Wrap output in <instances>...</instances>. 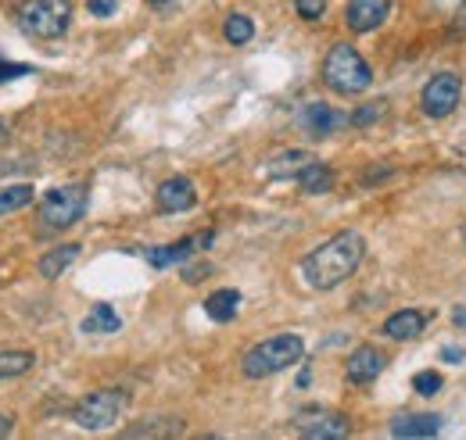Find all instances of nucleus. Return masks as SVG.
<instances>
[{
  "mask_svg": "<svg viewBox=\"0 0 466 440\" xmlns=\"http://www.w3.org/2000/svg\"><path fill=\"white\" fill-rule=\"evenodd\" d=\"M362 258H366V236L345 229L327 244H319L316 251H309V258L301 262V275L312 290H334L362 265Z\"/></svg>",
  "mask_w": 466,
  "mask_h": 440,
  "instance_id": "obj_1",
  "label": "nucleus"
},
{
  "mask_svg": "<svg viewBox=\"0 0 466 440\" xmlns=\"http://www.w3.org/2000/svg\"><path fill=\"white\" fill-rule=\"evenodd\" d=\"M305 355V340L298 333H277L262 344H255L244 358H240V373L248 380H266V376H277L284 369H291L301 362Z\"/></svg>",
  "mask_w": 466,
  "mask_h": 440,
  "instance_id": "obj_2",
  "label": "nucleus"
},
{
  "mask_svg": "<svg viewBox=\"0 0 466 440\" xmlns=\"http://www.w3.org/2000/svg\"><path fill=\"white\" fill-rule=\"evenodd\" d=\"M323 83L341 97H359L370 90L373 68L351 44H334L323 57Z\"/></svg>",
  "mask_w": 466,
  "mask_h": 440,
  "instance_id": "obj_3",
  "label": "nucleus"
},
{
  "mask_svg": "<svg viewBox=\"0 0 466 440\" xmlns=\"http://www.w3.org/2000/svg\"><path fill=\"white\" fill-rule=\"evenodd\" d=\"M83 215H86V186L72 183V186H55L44 194L36 222L44 225V233H61V229H72Z\"/></svg>",
  "mask_w": 466,
  "mask_h": 440,
  "instance_id": "obj_4",
  "label": "nucleus"
},
{
  "mask_svg": "<svg viewBox=\"0 0 466 440\" xmlns=\"http://www.w3.org/2000/svg\"><path fill=\"white\" fill-rule=\"evenodd\" d=\"M72 25V0H29L22 7V29L40 40H58Z\"/></svg>",
  "mask_w": 466,
  "mask_h": 440,
  "instance_id": "obj_5",
  "label": "nucleus"
},
{
  "mask_svg": "<svg viewBox=\"0 0 466 440\" xmlns=\"http://www.w3.org/2000/svg\"><path fill=\"white\" fill-rule=\"evenodd\" d=\"M122 408H126V394H122V390H94V394H86V397L72 408V423H76L79 430L97 434V430L116 426Z\"/></svg>",
  "mask_w": 466,
  "mask_h": 440,
  "instance_id": "obj_6",
  "label": "nucleus"
},
{
  "mask_svg": "<svg viewBox=\"0 0 466 440\" xmlns=\"http://www.w3.org/2000/svg\"><path fill=\"white\" fill-rule=\"evenodd\" d=\"M460 101H463V79L456 72H438L420 94V111L427 118H449L460 108Z\"/></svg>",
  "mask_w": 466,
  "mask_h": 440,
  "instance_id": "obj_7",
  "label": "nucleus"
},
{
  "mask_svg": "<svg viewBox=\"0 0 466 440\" xmlns=\"http://www.w3.org/2000/svg\"><path fill=\"white\" fill-rule=\"evenodd\" d=\"M212 240H216V233L205 229V233H198V236H183V240L166 244V247H151V251H144V258H147V265H155V269H169V265H179V262L194 258L201 247H212Z\"/></svg>",
  "mask_w": 466,
  "mask_h": 440,
  "instance_id": "obj_8",
  "label": "nucleus"
},
{
  "mask_svg": "<svg viewBox=\"0 0 466 440\" xmlns=\"http://www.w3.org/2000/svg\"><path fill=\"white\" fill-rule=\"evenodd\" d=\"M384 365H388V355H384L380 347H373V344H359V347L349 355V362H345V376H349V384L366 386L384 373Z\"/></svg>",
  "mask_w": 466,
  "mask_h": 440,
  "instance_id": "obj_9",
  "label": "nucleus"
},
{
  "mask_svg": "<svg viewBox=\"0 0 466 440\" xmlns=\"http://www.w3.org/2000/svg\"><path fill=\"white\" fill-rule=\"evenodd\" d=\"M294 430L309 440H338L349 437V419L341 412H309V415H298L294 419Z\"/></svg>",
  "mask_w": 466,
  "mask_h": 440,
  "instance_id": "obj_10",
  "label": "nucleus"
},
{
  "mask_svg": "<svg viewBox=\"0 0 466 440\" xmlns=\"http://www.w3.org/2000/svg\"><path fill=\"white\" fill-rule=\"evenodd\" d=\"M388 15H391V0H349V7H345V25H349L351 33L366 36V33L380 29V25L388 22Z\"/></svg>",
  "mask_w": 466,
  "mask_h": 440,
  "instance_id": "obj_11",
  "label": "nucleus"
},
{
  "mask_svg": "<svg viewBox=\"0 0 466 440\" xmlns=\"http://www.w3.org/2000/svg\"><path fill=\"white\" fill-rule=\"evenodd\" d=\"M298 125L312 140H327L330 133H338L345 125V115L338 108H330V105H323V101H312V105H305V108L298 111Z\"/></svg>",
  "mask_w": 466,
  "mask_h": 440,
  "instance_id": "obj_12",
  "label": "nucleus"
},
{
  "mask_svg": "<svg viewBox=\"0 0 466 440\" xmlns=\"http://www.w3.org/2000/svg\"><path fill=\"white\" fill-rule=\"evenodd\" d=\"M155 201H158V212L179 215V212H190V208L198 205V190H194V183H190L187 175H173V179H166V183L158 186Z\"/></svg>",
  "mask_w": 466,
  "mask_h": 440,
  "instance_id": "obj_13",
  "label": "nucleus"
},
{
  "mask_svg": "<svg viewBox=\"0 0 466 440\" xmlns=\"http://www.w3.org/2000/svg\"><path fill=\"white\" fill-rule=\"evenodd\" d=\"M431 312H420V308H399L395 315H388L384 319V336H391V340H416V336H423V330L431 326Z\"/></svg>",
  "mask_w": 466,
  "mask_h": 440,
  "instance_id": "obj_14",
  "label": "nucleus"
},
{
  "mask_svg": "<svg viewBox=\"0 0 466 440\" xmlns=\"http://www.w3.org/2000/svg\"><path fill=\"white\" fill-rule=\"evenodd\" d=\"M441 415H399L391 419V437H438Z\"/></svg>",
  "mask_w": 466,
  "mask_h": 440,
  "instance_id": "obj_15",
  "label": "nucleus"
},
{
  "mask_svg": "<svg viewBox=\"0 0 466 440\" xmlns=\"http://www.w3.org/2000/svg\"><path fill=\"white\" fill-rule=\"evenodd\" d=\"M312 162V155L309 151H298V147H291V151H280V155H273L269 162H266V175L269 179H298V172Z\"/></svg>",
  "mask_w": 466,
  "mask_h": 440,
  "instance_id": "obj_16",
  "label": "nucleus"
},
{
  "mask_svg": "<svg viewBox=\"0 0 466 440\" xmlns=\"http://www.w3.org/2000/svg\"><path fill=\"white\" fill-rule=\"evenodd\" d=\"M237 308H240V294L233 286H223V290L208 294V301H205V312H208L212 323H230L233 315H237Z\"/></svg>",
  "mask_w": 466,
  "mask_h": 440,
  "instance_id": "obj_17",
  "label": "nucleus"
},
{
  "mask_svg": "<svg viewBox=\"0 0 466 440\" xmlns=\"http://www.w3.org/2000/svg\"><path fill=\"white\" fill-rule=\"evenodd\" d=\"M298 186H301L305 194H312V197H316V194H327V190L334 186V172L323 165L319 158H312L309 165L298 172Z\"/></svg>",
  "mask_w": 466,
  "mask_h": 440,
  "instance_id": "obj_18",
  "label": "nucleus"
},
{
  "mask_svg": "<svg viewBox=\"0 0 466 440\" xmlns=\"http://www.w3.org/2000/svg\"><path fill=\"white\" fill-rule=\"evenodd\" d=\"M79 251H83L79 244H61L55 251H47V255L40 258V275H44V279H58V275L79 258Z\"/></svg>",
  "mask_w": 466,
  "mask_h": 440,
  "instance_id": "obj_19",
  "label": "nucleus"
},
{
  "mask_svg": "<svg viewBox=\"0 0 466 440\" xmlns=\"http://www.w3.org/2000/svg\"><path fill=\"white\" fill-rule=\"evenodd\" d=\"M33 186L29 183H15V186H0V215H11V212H22L33 205Z\"/></svg>",
  "mask_w": 466,
  "mask_h": 440,
  "instance_id": "obj_20",
  "label": "nucleus"
},
{
  "mask_svg": "<svg viewBox=\"0 0 466 440\" xmlns=\"http://www.w3.org/2000/svg\"><path fill=\"white\" fill-rule=\"evenodd\" d=\"M33 365H36V355L33 351H0V380L25 376Z\"/></svg>",
  "mask_w": 466,
  "mask_h": 440,
  "instance_id": "obj_21",
  "label": "nucleus"
},
{
  "mask_svg": "<svg viewBox=\"0 0 466 440\" xmlns=\"http://www.w3.org/2000/svg\"><path fill=\"white\" fill-rule=\"evenodd\" d=\"M118 326H122V319L112 312V305H97V308L79 323V330L83 333H116Z\"/></svg>",
  "mask_w": 466,
  "mask_h": 440,
  "instance_id": "obj_22",
  "label": "nucleus"
},
{
  "mask_svg": "<svg viewBox=\"0 0 466 440\" xmlns=\"http://www.w3.org/2000/svg\"><path fill=\"white\" fill-rule=\"evenodd\" d=\"M223 36H227V44H233V47H244V44H251V36H255V22H251L248 15H230V18L223 22Z\"/></svg>",
  "mask_w": 466,
  "mask_h": 440,
  "instance_id": "obj_23",
  "label": "nucleus"
},
{
  "mask_svg": "<svg viewBox=\"0 0 466 440\" xmlns=\"http://www.w3.org/2000/svg\"><path fill=\"white\" fill-rule=\"evenodd\" d=\"M155 426H133L126 437H176V434H183V423H176L169 419V426H158L162 419H151Z\"/></svg>",
  "mask_w": 466,
  "mask_h": 440,
  "instance_id": "obj_24",
  "label": "nucleus"
},
{
  "mask_svg": "<svg viewBox=\"0 0 466 440\" xmlns=\"http://www.w3.org/2000/svg\"><path fill=\"white\" fill-rule=\"evenodd\" d=\"M384 111H388V105H384V101H370V105H362V108L355 111V115H351L349 122H351V125H359V129H362V125H373V122H377V118H380Z\"/></svg>",
  "mask_w": 466,
  "mask_h": 440,
  "instance_id": "obj_25",
  "label": "nucleus"
},
{
  "mask_svg": "<svg viewBox=\"0 0 466 440\" xmlns=\"http://www.w3.org/2000/svg\"><path fill=\"white\" fill-rule=\"evenodd\" d=\"M441 373H420V376H412V386H416V394H423V397H431V394H438L441 390Z\"/></svg>",
  "mask_w": 466,
  "mask_h": 440,
  "instance_id": "obj_26",
  "label": "nucleus"
},
{
  "mask_svg": "<svg viewBox=\"0 0 466 440\" xmlns=\"http://www.w3.org/2000/svg\"><path fill=\"white\" fill-rule=\"evenodd\" d=\"M294 11H298L305 22H319L323 11H327V0H294Z\"/></svg>",
  "mask_w": 466,
  "mask_h": 440,
  "instance_id": "obj_27",
  "label": "nucleus"
},
{
  "mask_svg": "<svg viewBox=\"0 0 466 440\" xmlns=\"http://www.w3.org/2000/svg\"><path fill=\"white\" fill-rule=\"evenodd\" d=\"M33 68L29 65H15V61H0V83H7V79H18V75H29Z\"/></svg>",
  "mask_w": 466,
  "mask_h": 440,
  "instance_id": "obj_28",
  "label": "nucleus"
},
{
  "mask_svg": "<svg viewBox=\"0 0 466 440\" xmlns=\"http://www.w3.org/2000/svg\"><path fill=\"white\" fill-rule=\"evenodd\" d=\"M86 7H90V15H97V18H108V15H116L118 0H90Z\"/></svg>",
  "mask_w": 466,
  "mask_h": 440,
  "instance_id": "obj_29",
  "label": "nucleus"
},
{
  "mask_svg": "<svg viewBox=\"0 0 466 440\" xmlns=\"http://www.w3.org/2000/svg\"><path fill=\"white\" fill-rule=\"evenodd\" d=\"M391 172H395V168L380 165V168H373V172H366V175H362V183H366V186H373V183H380V179H388Z\"/></svg>",
  "mask_w": 466,
  "mask_h": 440,
  "instance_id": "obj_30",
  "label": "nucleus"
},
{
  "mask_svg": "<svg viewBox=\"0 0 466 440\" xmlns=\"http://www.w3.org/2000/svg\"><path fill=\"white\" fill-rule=\"evenodd\" d=\"M441 362H466V351L463 347H441Z\"/></svg>",
  "mask_w": 466,
  "mask_h": 440,
  "instance_id": "obj_31",
  "label": "nucleus"
},
{
  "mask_svg": "<svg viewBox=\"0 0 466 440\" xmlns=\"http://www.w3.org/2000/svg\"><path fill=\"white\" fill-rule=\"evenodd\" d=\"M212 273V265H194V269H183V279L187 283H201V275Z\"/></svg>",
  "mask_w": 466,
  "mask_h": 440,
  "instance_id": "obj_32",
  "label": "nucleus"
},
{
  "mask_svg": "<svg viewBox=\"0 0 466 440\" xmlns=\"http://www.w3.org/2000/svg\"><path fill=\"white\" fill-rule=\"evenodd\" d=\"M452 323H456V326H460V330L466 333V305H460V308L452 312Z\"/></svg>",
  "mask_w": 466,
  "mask_h": 440,
  "instance_id": "obj_33",
  "label": "nucleus"
},
{
  "mask_svg": "<svg viewBox=\"0 0 466 440\" xmlns=\"http://www.w3.org/2000/svg\"><path fill=\"white\" fill-rule=\"evenodd\" d=\"M15 430V419H7V415H0V437H7Z\"/></svg>",
  "mask_w": 466,
  "mask_h": 440,
  "instance_id": "obj_34",
  "label": "nucleus"
},
{
  "mask_svg": "<svg viewBox=\"0 0 466 440\" xmlns=\"http://www.w3.org/2000/svg\"><path fill=\"white\" fill-rule=\"evenodd\" d=\"M166 4H169V0H151V7H166Z\"/></svg>",
  "mask_w": 466,
  "mask_h": 440,
  "instance_id": "obj_35",
  "label": "nucleus"
}]
</instances>
